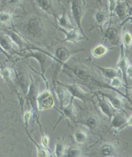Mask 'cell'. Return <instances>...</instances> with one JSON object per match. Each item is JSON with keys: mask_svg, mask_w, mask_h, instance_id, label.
<instances>
[{"mask_svg": "<svg viewBox=\"0 0 132 157\" xmlns=\"http://www.w3.org/2000/svg\"><path fill=\"white\" fill-rule=\"evenodd\" d=\"M86 6L85 0H72L71 2L72 15L75 21L76 27L79 28L85 35V34L84 33L81 26V22L86 10Z\"/></svg>", "mask_w": 132, "mask_h": 157, "instance_id": "8", "label": "cell"}, {"mask_svg": "<svg viewBox=\"0 0 132 157\" xmlns=\"http://www.w3.org/2000/svg\"><path fill=\"white\" fill-rule=\"evenodd\" d=\"M74 138L77 144H83L88 140V133L82 129H77L74 133Z\"/></svg>", "mask_w": 132, "mask_h": 157, "instance_id": "30", "label": "cell"}, {"mask_svg": "<svg viewBox=\"0 0 132 157\" xmlns=\"http://www.w3.org/2000/svg\"><path fill=\"white\" fill-rule=\"evenodd\" d=\"M122 44L124 47L126 52L128 54V51L132 47V35L127 30H125L123 34Z\"/></svg>", "mask_w": 132, "mask_h": 157, "instance_id": "29", "label": "cell"}, {"mask_svg": "<svg viewBox=\"0 0 132 157\" xmlns=\"http://www.w3.org/2000/svg\"><path fill=\"white\" fill-rule=\"evenodd\" d=\"M128 89H130L131 90V93H132V87H128Z\"/></svg>", "mask_w": 132, "mask_h": 157, "instance_id": "40", "label": "cell"}, {"mask_svg": "<svg viewBox=\"0 0 132 157\" xmlns=\"http://www.w3.org/2000/svg\"><path fill=\"white\" fill-rule=\"evenodd\" d=\"M98 155L105 157L119 156V149L116 144L108 142L102 144L99 148Z\"/></svg>", "mask_w": 132, "mask_h": 157, "instance_id": "21", "label": "cell"}, {"mask_svg": "<svg viewBox=\"0 0 132 157\" xmlns=\"http://www.w3.org/2000/svg\"><path fill=\"white\" fill-rule=\"evenodd\" d=\"M85 51V49H84L70 50L69 49H67V47H59L56 49L54 55H52V54H50L49 52H47L48 55L49 56V57L52 58L53 61L57 63L56 67H55V71L53 72V82H54L56 80H57V75L59 71L62 69L64 63H67L70 59H71V58L72 57V56L74 55V54Z\"/></svg>", "mask_w": 132, "mask_h": 157, "instance_id": "4", "label": "cell"}, {"mask_svg": "<svg viewBox=\"0 0 132 157\" xmlns=\"http://www.w3.org/2000/svg\"><path fill=\"white\" fill-rule=\"evenodd\" d=\"M130 9L127 1H124V0L119 1L114 15H116L122 22L121 24V26L124 25L125 22L127 21L128 18L129 17Z\"/></svg>", "mask_w": 132, "mask_h": 157, "instance_id": "19", "label": "cell"}, {"mask_svg": "<svg viewBox=\"0 0 132 157\" xmlns=\"http://www.w3.org/2000/svg\"><path fill=\"white\" fill-rule=\"evenodd\" d=\"M37 104L39 113L54 107L55 100L49 88L46 89L38 94Z\"/></svg>", "mask_w": 132, "mask_h": 157, "instance_id": "10", "label": "cell"}, {"mask_svg": "<svg viewBox=\"0 0 132 157\" xmlns=\"http://www.w3.org/2000/svg\"><path fill=\"white\" fill-rule=\"evenodd\" d=\"M4 33L9 36V37L13 40L14 45L18 47L20 52L25 51L28 47L32 45L23 36L13 27L5 29Z\"/></svg>", "mask_w": 132, "mask_h": 157, "instance_id": "13", "label": "cell"}, {"mask_svg": "<svg viewBox=\"0 0 132 157\" xmlns=\"http://www.w3.org/2000/svg\"><path fill=\"white\" fill-rule=\"evenodd\" d=\"M32 114H33L32 111L31 109H28L24 113V115H23V120H24V123H25V128L27 132V135L30 134L28 131V122Z\"/></svg>", "mask_w": 132, "mask_h": 157, "instance_id": "34", "label": "cell"}, {"mask_svg": "<svg viewBox=\"0 0 132 157\" xmlns=\"http://www.w3.org/2000/svg\"><path fill=\"white\" fill-rule=\"evenodd\" d=\"M69 3H70V1L67 3V5L64 6V7H63V5H61V3L59 2V5H61L62 7L63 13L61 16H57L56 19V20L57 21V26L61 27L64 29H67V30L72 29L75 28V27L73 26L72 23H71V21L67 13V9Z\"/></svg>", "mask_w": 132, "mask_h": 157, "instance_id": "23", "label": "cell"}, {"mask_svg": "<svg viewBox=\"0 0 132 157\" xmlns=\"http://www.w3.org/2000/svg\"><path fill=\"white\" fill-rule=\"evenodd\" d=\"M127 75L132 80V62H130L127 71Z\"/></svg>", "mask_w": 132, "mask_h": 157, "instance_id": "38", "label": "cell"}, {"mask_svg": "<svg viewBox=\"0 0 132 157\" xmlns=\"http://www.w3.org/2000/svg\"><path fill=\"white\" fill-rule=\"evenodd\" d=\"M121 25H112L110 22L109 26L104 32L103 34V40L102 43L108 45L109 47L121 46L122 43L121 42Z\"/></svg>", "mask_w": 132, "mask_h": 157, "instance_id": "7", "label": "cell"}, {"mask_svg": "<svg viewBox=\"0 0 132 157\" xmlns=\"http://www.w3.org/2000/svg\"><path fill=\"white\" fill-rule=\"evenodd\" d=\"M31 140L35 144V147L37 148V156L39 157H48V156H51V154L50 153V150L45 148L42 146L41 144H38L32 138V136H28Z\"/></svg>", "mask_w": 132, "mask_h": 157, "instance_id": "32", "label": "cell"}, {"mask_svg": "<svg viewBox=\"0 0 132 157\" xmlns=\"http://www.w3.org/2000/svg\"><path fill=\"white\" fill-rule=\"evenodd\" d=\"M49 142H50V137L48 136V135L46 134L42 135V139H41V143L42 146L45 147V148L49 149Z\"/></svg>", "mask_w": 132, "mask_h": 157, "instance_id": "37", "label": "cell"}, {"mask_svg": "<svg viewBox=\"0 0 132 157\" xmlns=\"http://www.w3.org/2000/svg\"><path fill=\"white\" fill-rule=\"evenodd\" d=\"M75 123L85 125L94 134L104 129L103 119L97 109H95V111L93 110L84 111Z\"/></svg>", "mask_w": 132, "mask_h": 157, "instance_id": "3", "label": "cell"}, {"mask_svg": "<svg viewBox=\"0 0 132 157\" xmlns=\"http://www.w3.org/2000/svg\"><path fill=\"white\" fill-rule=\"evenodd\" d=\"M30 78H31V83H30L29 88L27 94L25 96V98L27 100V101L30 105V108H31V110L33 113L34 119L35 120V122L38 123L39 125V128L41 129L42 135L43 134V131L41 129V126L39 122V111L38 108L37 104V97L38 96V83L34 80L31 75H29Z\"/></svg>", "mask_w": 132, "mask_h": 157, "instance_id": "6", "label": "cell"}, {"mask_svg": "<svg viewBox=\"0 0 132 157\" xmlns=\"http://www.w3.org/2000/svg\"><path fill=\"white\" fill-rule=\"evenodd\" d=\"M56 27L65 35V38L61 41V42H70L72 44H76L78 41H82L85 39L88 40L86 36L81 31V30L76 27L72 29L69 30L64 29L59 26H57Z\"/></svg>", "mask_w": 132, "mask_h": 157, "instance_id": "15", "label": "cell"}, {"mask_svg": "<svg viewBox=\"0 0 132 157\" xmlns=\"http://www.w3.org/2000/svg\"><path fill=\"white\" fill-rule=\"evenodd\" d=\"M94 66L101 71L104 78H106L108 80H112L113 78L117 77H121L122 76L121 71L117 67H101V66H99L98 65H96L95 63Z\"/></svg>", "mask_w": 132, "mask_h": 157, "instance_id": "24", "label": "cell"}, {"mask_svg": "<svg viewBox=\"0 0 132 157\" xmlns=\"http://www.w3.org/2000/svg\"><path fill=\"white\" fill-rule=\"evenodd\" d=\"M110 84L112 87L116 88L117 89H119V88L124 87L128 90V87H129V86H127V84L125 83V82L121 80V77H117V78H113V79L110 80Z\"/></svg>", "mask_w": 132, "mask_h": 157, "instance_id": "33", "label": "cell"}, {"mask_svg": "<svg viewBox=\"0 0 132 157\" xmlns=\"http://www.w3.org/2000/svg\"><path fill=\"white\" fill-rule=\"evenodd\" d=\"M94 93L100 94L104 96L106 99L108 100L110 104L113 105V107L117 109V111H123L124 109L126 107V103H124V96L119 94L116 91H112V93H105L101 91L100 90H97L96 91H93ZM126 99V98H125Z\"/></svg>", "mask_w": 132, "mask_h": 157, "instance_id": "14", "label": "cell"}, {"mask_svg": "<svg viewBox=\"0 0 132 157\" xmlns=\"http://www.w3.org/2000/svg\"><path fill=\"white\" fill-rule=\"evenodd\" d=\"M0 44H1L2 50L5 52L6 54H8L10 56H13L14 54L18 55L19 52H17L14 47V43L13 40L9 37L8 34L4 32H2L1 33V41H0Z\"/></svg>", "mask_w": 132, "mask_h": 157, "instance_id": "20", "label": "cell"}, {"mask_svg": "<svg viewBox=\"0 0 132 157\" xmlns=\"http://www.w3.org/2000/svg\"><path fill=\"white\" fill-rule=\"evenodd\" d=\"M1 76L2 80L10 83L11 86L14 87V80L16 78V71L13 68L10 67L9 66H6V67L2 66Z\"/></svg>", "mask_w": 132, "mask_h": 157, "instance_id": "25", "label": "cell"}, {"mask_svg": "<svg viewBox=\"0 0 132 157\" xmlns=\"http://www.w3.org/2000/svg\"><path fill=\"white\" fill-rule=\"evenodd\" d=\"M53 89L59 102V107H62L65 102L72 97V95L67 88L57 82L53 83Z\"/></svg>", "mask_w": 132, "mask_h": 157, "instance_id": "22", "label": "cell"}, {"mask_svg": "<svg viewBox=\"0 0 132 157\" xmlns=\"http://www.w3.org/2000/svg\"><path fill=\"white\" fill-rule=\"evenodd\" d=\"M6 1L7 3L12 7H21L23 3V0H6Z\"/></svg>", "mask_w": 132, "mask_h": 157, "instance_id": "36", "label": "cell"}, {"mask_svg": "<svg viewBox=\"0 0 132 157\" xmlns=\"http://www.w3.org/2000/svg\"><path fill=\"white\" fill-rule=\"evenodd\" d=\"M13 28L27 40L38 41V43L44 41L46 36L50 31L46 20L37 14L29 16L25 21L15 25Z\"/></svg>", "mask_w": 132, "mask_h": 157, "instance_id": "2", "label": "cell"}, {"mask_svg": "<svg viewBox=\"0 0 132 157\" xmlns=\"http://www.w3.org/2000/svg\"><path fill=\"white\" fill-rule=\"evenodd\" d=\"M94 63L91 58L80 59L72 58L64 63L61 69L63 74L68 76L74 82L88 87L91 90L95 89H109L122 95L132 104V100L128 94H125L119 89L114 88L106 83L96 72Z\"/></svg>", "mask_w": 132, "mask_h": 157, "instance_id": "1", "label": "cell"}, {"mask_svg": "<svg viewBox=\"0 0 132 157\" xmlns=\"http://www.w3.org/2000/svg\"><path fill=\"white\" fill-rule=\"evenodd\" d=\"M66 149H67V144H66L64 138H59L57 142L56 143L53 155L57 157L64 156Z\"/></svg>", "mask_w": 132, "mask_h": 157, "instance_id": "27", "label": "cell"}, {"mask_svg": "<svg viewBox=\"0 0 132 157\" xmlns=\"http://www.w3.org/2000/svg\"><path fill=\"white\" fill-rule=\"evenodd\" d=\"M121 54H120V58L118 62L116 64V67L119 69L122 72V76L124 79V82L128 86V80H127V71L128 65L130 64V61L128 57V54L124 51V46L123 44L121 45Z\"/></svg>", "mask_w": 132, "mask_h": 157, "instance_id": "18", "label": "cell"}, {"mask_svg": "<svg viewBox=\"0 0 132 157\" xmlns=\"http://www.w3.org/2000/svg\"><path fill=\"white\" fill-rule=\"evenodd\" d=\"M128 115L124 110L118 111L110 121V126L106 132L110 129H113L114 133L117 135L120 131L125 129V125L128 122Z\"/></svg>", "mask_w": 132, "mask_h": 157, "instance_id": "11", "label": "cell"}, {"mask_svg": "<svg viewBox=\"0 0 132 157\" xmlns=\"http://www.w3.org/2000/svg\"><path fill=\"white\" fill-rule=\"evenodd\" d=\"M113 49V47L108 48L105 46L104 44H101L100 45L94 47L92 50V54L93 57L95 58H100L105 56L110 50H112Z\"/></svg>", "mask_w": 132, "mask_h": 157, "instance_id": "26", "label": "cell"}, {"mask_svg": "<svg viewBox=\"0 0 132 157\" xmlns=\"http://www.w3.org/2000/svg\"><path fill=\"white\" fill-rule=\"evenodd\" d=\"M74 98L72 97L70 98V100L69 104L63 106L62 107H59V109H57V111L60 114V117L58 120V121L56 122L55 126L53 127V130H55L56 127L59 124V123L61 122V120L63 119H69L72 121L74 122V123L76 122L77 120V111L74 105Z\"/></svg>", "mask_w": 132, "mask_h": 157, "instance_id": "12", "label": "cell"}, {"mask_svg": "<svg viewBox=\"0 0 132 157\" xmlns=\"http://www.w3.org/2000/svg\"><path fill=\"white\" fill-rule=\"evenodd\" d=\"M119 1V0H108V10L112 17L113 16H114V13H115V10Z\"/></svg>", "mask_w": 132, "mask_h": 157, "instance_id": "35", "label": "cell"}, {"mask_svg": "<svg viewBox=\"0 0 132 157\" xmlns=\"http://www.w3.org/2000/svg\"><path fill=\"white\" fill-rule=\"evenodd\" d=\"M97 2H99V3H101V0H98Z\"/></svg>", "mask_w": 132, "mask_h": 157, "instance_id": "41", "label": "cell"}, {"mask_svg": "<svg viewBox=\"0 0 132 157\" xmlns=\"http://www.w3.org/2000/svg\"><path fill=\"white\" fill-rule=\"evenodd\" d=\"M55 82H57L65 87L69 90V92L72 97L80 100L85 105H86L87 104L92 103L94 105V107L97 109V107H96V103L94 101V97L95 96V94L94 93V92H86L85 90H84L81 87L79 83L75 82H74L73 83H65L59 81L58 79L53 83Z\"/></svg>", "mask_w": 132, "mask_h": 157, "instance_id": "5", "label": "cell"}, {"mask_svg": "<svg viewBox=\"0 0 132 157\" xmlns=\"http://www.w3.org/2000/svg\"><path fill=\"white\" fill-rule=\"evenodd\" d=\"M112 20V17L110 16L108 8H102L99 9L94 14V22L92 27L90 30V31L94 29H98L102 34L104 33L105 27L108 23L109 21Z\"/></svg>", "mask_w": 132, "mask_h": 157, "instance_id": "9", "label": "cell"}, {"mask_svg": "<svg viewBox=\"0 0 132 157\" xmlns=\"http://www.w3.org/2000/svg\"><path fill=\"white\" fill-rule=\"evenodd\" d=\"M94 93L95 94V96L97 97V99L98 107L101 111L102 113L104 114L105 116L108 118V122L110 124L112 118L114 117V115H115L118 111L113 107V105L110 104V102L109 101H108L106 100V98L104 97V96L98 94H96L95 93Z\"/></svg>", "mask_w": 132, "mask_h": 157, "instance_id": "17", "label": "cell"}, {"mask_svg": "<svg viewBox=\"0 0 132 157\" xmlns=\"http://www.w3.org/2000/svg\"><path fill=\"white\" fill-rule=\"evenodd\" d=\"M14 16L9 10H2L0 14V21L5 25H13Z\"/></svg>", "mask_w": 132, "mask_h": 157, "instance_id": "28", "label": "cell"}, {"mask_svg": "<svg viewBox=\"0 0 132 157\" xmlns=\"http://www.w3.org/2000/svg\"><path fill=\"white\" fill-rule=\"evenodd\" d=\"M130 126L132 127V114L130 117H129L128 122H127V124L125 125V128H127V127H130Z\"/></svg>", "mask_w": 132, "mask_h": 157, "instance_id": "39", "label": "cell"}, {"mask_svg": "<svg viewBox=\"0 0 132 157\" xmlns=\"http://www.w3.org/2000/svg\"><path fill=\"white\" fill-rule=\"evenodd\" d=\"M64 156L66 157H80L82 156V150L75 146H69L65 151Z\"/></svg>", "mask_w": 132, "mask_h": 157, "instance_id": "31", "label": "cell"}, {"mask_svg": "<svg viewBox=\"0 0 132 157\" xmlns=\"http://www.w3.org/2000/svg\"><path fill=\"white\" fill-rule=\"evenodd\" d=\"M131 7H132V4H131Z\"/></svg>", "mask_w": 132, "mask_h": 157, "instance_id": "42", "label": "cell"}, {"mask_svg": "<svg viewBox=\"0 0 132 157\" xmlns=\"http://www.w3.org/2000/svg\"><path fill=\"white\" fill-rule=\"evenodd\" d=\"M56 0H31L35 7L46 14L53 16L55 20L58 16L56 11Z\"/></svg>", "mask_w": 132, "mask_h": 157, "instance_id": "16", "label": "cell"}]
</instances>
